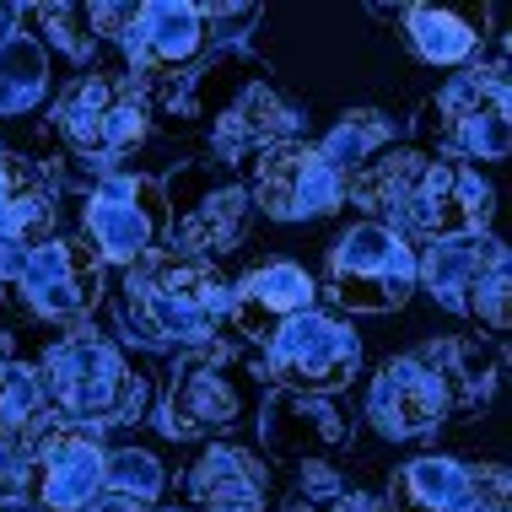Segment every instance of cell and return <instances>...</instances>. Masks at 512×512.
<instances>
[{"mask_svg": "<svg viewBox=\"0 0 512 512\" xmlns=\"http://www.w3.org/2000/svg\"><path fill=\"white\" fill-rule=\"evenodd\" d=\"M345 195L362 211H372L367 221H383L399 238H469V232H486L496 189L480 178V168H469L459 157H437L426 146H389L383 157H372L362 173L345 178Z\"/></svg>", "mask_w": 512, "mask_h": 512, "instance_id": "6da1fadb", "label": "cell"}, {"mask_svg": "<svg viewBox=\"0 0 512 512\" xmlns=\"http://www.w3.org/2000/svg\"><path fill=\"white\" fill-rule=\"evenodd\" d=\"M173 108L211 119V146L221 162L265 157L270 146L297 141V124H302L292 98L243 49H221L211 65H195L184 76V92H173Z\"/></svg>", "mask_w": 512, "mask_h": 512, "instance_id": "7a4b0ae2", "label": "cell"}, {"mask_svg": "<svg viewBox=\"0 0 512 512\" xmlns=\"http://www.w3.org/2000/svg\"><path fill=\"white\" fill-rule=\"evenodd\" d=\"M227 302L232 286L221 281V270L173 248H157L119 275V318L146 345L205 351L227 324Z\"/></svg>", "mask_w": 512, "mask_h": 512, "instance_id": "3957f363", "label": "cell"}, {"mask_svg": "<svg viewBox=\"0 0 512 512\" xmlns=\"http://www.w3.org/2000/svg\"><path fill=\"white\" fill-rule=\"evenodd\" d=\"M44 399L65 415V426H124L146 415V372L130 362L108 335H98L92 324H76L71 335H60L44 351L38 367Z\"/></svg>", "mask_w": 512, "mask_h": 512, "instance_id": "277c9868", "label": "cell"}, {"mask_svg": "<svg viewBox=\"0 0 512 512\" xmlns=\"http://www.w3.org/2000/svg\"><path fill=\"white\" fill-rule=\"evenodd\" d=\"M54 135L65 141L71 157L114 168V162H124L151 135L146 87L124 71V65H92V71L76 76V87L54 103Z\"/></svg>", "mask_w": 512, "mask_h": 512, "instance_id": "5b68a950", "label": "cell"}, {"mask_svg": "<svg viewBox=\"0 0 512 512\" xmlns=\"http://www.w3.org/2000/svg\"><path fill=\"white\" fill-rule=\"evenodd\" d=\"M259 399H265V389H259L254 367H243L238 356L205 345V351H189L173 367L168 394H162V432L173 442L238 432L243 421L259 415Z\"/></svg>", "mask_w": 512, "mask_h": 512, "instance_id": "8992f818", "label": "cell"}, {"mask_svg": "<svg viewBox=\"0 0 512 512\" xmlns=\"http://www.w3.org/2000/svg\"><path fill=\"white\" fill-rule=\"evenodd\" d=\"M415 146L459 162H502L512 146V119H507V65L496 60L486 71H464L421 108Z\"/></svg>", "mask_w": 512, "mask_h": 512, "instance_id": "52a82bcc", "label": "cell"}, {"mask_svg": "<svg viewBox=\"0 0 512 512\" xmlns=\"http://www.w3.org/2000/svg\"><path fill=\"white\" fill-rule=\"evenodd\" d=\"M162 205H168L173 254L205 259V265L227 259L248 238V216H254L248 189L205 162H189L173 178H162Z\"/></svg>", "mask_w": 512, "mask_h": 512, "instance_id": "ba28073f", "label": "cell"}, {"mask_svg": "<svg viewBox=\"0 0 512 512\" xmlns=\"http://www.w3.org/2000/svg\"><path fill=\"white\" fill-rule=\"evenodd\" d=\"M81 238L98 254V265H141L146 254H157L168 238V205H162V184L146 173H103L87 189L81 205Z\"/></svg>", "mask_w": 512, "mask_h": 512, "instance_id": "9c48e42d", "label": "cell"}, {"mask_svg": "<svg viewBox=\"0 0 512 512\" xmlns=\"http://www.w3.org/2000/svg\"><path fill=\"white\" fill-rule=\"evenodd\" d=\"M329 297L345 313H399L415 297V248L383 221H356L329 248Z\"/></svg>", "mask_w": 512, "mask_h": 512, "instance_id": "30bf717a", "label": "cell"}, {"mask_svg": "<svg viewBox=\"0 0 512 512\" xmlns=\"http://www.w3.org/2000/svg\"><path fill=\"white\" fill-rule=\"evenodd\" d=\"M265 367L281 389L329 399L362 372V340H356V329L345 318L308 308L292 324L275 329V340L265 345Z\"/></svg>", "mask_w": 512, "mask_h": 512, "instance_id": "8fae6325", "label": "cell"}, {"mask_svg": "<svg viewBox=\"0 0 512 512\" xmlns=\"http://www.w3.org/2000/svg\"><path fill=\"white\" fill-rule=\"evenodd\" d=\"M248 205L270 221H318L345 205V178L318 157L308 141H281L254 157L248 173Z\"/></svg>", "mask_w": 512, "mask_h": 512, "instance_id": "7c38bea8", "label": "cell"}, {"mask_svg": "<svg viewBox=\"0 0 512 512\" xmlns=\"http://www.w3.org/2000/svg\"><path fill=\"white\" fill-rule=\"evenodd\" d=\"M17 292L44 324H76V318H87L98 308L103 265L87 248V238H44L27 254V265L17 275Z\"/></svg>", "mask_w": 512, "mask_h": 512, "instance_id": "4fadbf2b", "label": "cell"}, {"mask_svg": "<svg viewBox=\"0 0 512 512\" xmlns=\"http://www.w3.org/2000/svg\"><path fill=\"white\" fill-rule=\"evenodd\" d=\"M124 71H130L141 87H168V81H184L211 49V33L200 22V6H184V0H146L141 17H135L130 38H124Z\"/></svg>", "mask_w": 512, "mask_h": 512, "instance_id": "5bb4252c", "label": "cell"}, {"mask_svg": "<svg viewBox=\"0 0 512 512\" xmlns=\"http://www.w3.org/2000/svg\"><path fill=\"white\" fill-rule=\"evenodd\" d=\"M259 442H265L270 459L286 464H329L335 453L351 442V421L318 394H292V389H275L259 399Z\"/></svg>", "mask_w": 512, "mask_h": 512, "instance_id": "9a60e30c", "label": "cell"}, {"mask_svg": "<svg viewBox=\"0 0 512 512\" xmlns=\"http://www.w3.org/2000/svg\"><path fill=\"white\" fill-rule=\"evenodd\" d=\"M367 421L389 442H415V437L437 432V426L448 421V399H442L437 372L426 367L421 356L383 362L378 378H372V389H367Z\"/></svg>", "mask_w": 512, "mask_h": 512, "instance_id": "2e32d148", "label": "cell"}, {"mask_svg": "<svg viewBox=\"0 0 512 512\" xmlns=\"http://www.w3.org/2000/svg\"><path fill=\"white\" fill-rule=\"evenodd\" d=\"M33 480L44 512H87L103 496V448L81 426H49L33 442Z\"/></svg>", "mask_w": 512, "mask_h": 512, "instance_id": "e0dca14e", "label": "cell"}, {"mask_svg": "<svg viewBox=\"0 0 512 512\" xmlns=\"http://www.w3.org/2000/svg\"><path fill=\"white\" fill-rule=\"evenodd\" d=\"M313 275L308 265H297V259H270V265L248 270L238 286H232V302H227V324L238 329L243 340L254 345H270L275 329L292 324L297 313L313 308Z\"/></svg>", "mask_w": 512, "mask_h": 512, "instance_id": "ac0fdd59", "label": "cell"}, {"mask_svg": "<svg viewBox=\"0 0 512 512\" xmlns=\"http://www.w3.org/2000/svg\"><path fill=\"white\" fill-rule=\"evenodd\" d=\"M195 512H265L270 502V464L232 442H211L184 475Z\"/></svg>", "mask_w": 512, "mask_h": 512, "instance_id": "d6986e66", "label": "cell"}, {"mask_svg": "<svg viewBox=\"0 0 512 512\" xmlns=\"http://www.w3.org/2000/svg\"><path fill=\"white\" fill-rule=\"evenodd\" d=\"M507 259L502 238L491 232H469V238H442L426 243V254L415 259V286H426L448 313H464V297L480 286V275L496 270Z\"/></svg>", "mask_w": 512, "mask_h": 512, "instance_id": "ffe728a7", "label": "cell"}, {"mask_svg": "<svg viewBox=\"0 0 512 512\" xmlns=\"http://www.w3.org/2000/svg\"><path fill=\"white\" fill-rule=\"evenodd\" d=\"M421 362L437 372L448 415L486 410L496 383H502V345L496 340H437L421 351Z\"/></svg>", "mask_w": 512, "mask_h": 512, "instance_id": "44dd1931", "label": "cell"}, {"mask_svg": "<svg viewBox=\"0 0 512 512\" xmlns=\"http://www.w3.org/2000/svg\"><path fill=\"white\" fill-rule=\"evenodd\" d=\"M389 512H480L475 469L442 459V453H421V459L399 464L389 486Z\"/></svg>", "mask_w": 512, "mask_h": 512, "instance_id": "7402d4cb", "label": "cell"}, {"mask_svg": "<svg viewBox=\"0 0 512 512\" xmlns=\"http://www.w3.org/2000/svg\"><path fill=\"white\" fill-rule=\"evenodd\" d=\"M54 221V184L33 157L0 151V243H44Z\"/></svg>", "mask_w": 512, "mask_h": 512, "instance_id": "603a6c76", "label": "cell"}, {"mask_svg": "<svg viewBox=\"0 0 512 512\" xmlns=\"http://www.w3.org/2000/svg\"><path fill=\"white\" fill-rule=\"evenodd\" d=\"M49 87H54V60L44 54V44L22 22L0 27V124L44 108Z\"/></svg>", "mask_w": 512, "mask_h": 512, "instance_id": "cb8c5ba5", "label": "cell"}, {"mask_svg": "<svg viewBox=\"0 0 512 512\" xmlns=\"http://www.w3.org/2000/svg\"><path fill=\"white\" fill-rule=\"evenodd\" d=\"M399 17H405L410 49L421 54L426 65H437V71H464V65L480 54L475 22L459 17V11H448V6H405Z\"/></svg>", "mask_w": 512, "mask_h": 512, "instance_id": "d4e9b609", "label": "cell"}, {"mask_svg": "<svg viewBox=\"0 0 512 512\" xmlns=\"http://www.w3.org/2000/svg\"><path fill=\"white\" fill-rule=\"evenodd\" d=\"M389 146H394V119L378 114V108H356V114H340V124L318 141V157H324L340 178H351V173H362L372 157H383Z\"/></svg>", "mask_w": 512, "mask_h": 512, "instance_id": "484cf974", "label": "cell"}, {"mask_svg": "<svg viewBox=\"0 0 512 512\" xmlns=\"http://www.w3.org/2000/svg\"><path fill=\"white\" fill-rule=\"evenodd\" d=\"M168 486V469L151 448H114L103 453V496H124V502H157Z\"/></svg>", "mask_w": 512, "mask_h": 512, "instance_id": "4316f807", "label": "cell"}, {"mask_svg": "<svg viewBox=\"0 0 512 512\" xmlns=\"http://www.w3.org/2000/svg\"><path fill=\"white\" fill-rule=\"evenodd\" d=\"M22 17H33L44 33H33L44 54H65L71 65H87L98 54V38H92V22H87V6H22Z\"/></svg>", "mask_w": 512, "mask_h": 512, "instance_id": "83f0119b", "label": "cell"}, {"mask_svg": "<svg viewBox=\"0 0 512 512\" xmlns=\"http://www.w3.org/2000/svg\"><path fill=\"white\" fill-rule=\"evenodd\" d=\"M44 383L38 367L27 362H0V437H27L44 421Z\"/></svg>", "mask_w": 512, "mask_h": 512, "instance_id": "f1b7e54d", "label": "cell"}, {"mask_svg": "<svg viewBox=\"0 0 512 512\" xmlns=\"http://www.w3.org/2000/svg\"><path fill=\"white\" fill-rule=\"evenodd\" d=\"M33 480V437H0V496H22Z\"/></svg>", "mask_w": 512, "mask_h": 512, "instance_id": "f546056e", "label": "cell"}, {"mask_svg": "<svg viewBox=\"0 0 512 512\" xmlns=\"http://www.w3.org/2000/svg\"><path fill=\"white\" fill-rule=\"evenodd\" d=\"M135 17H141V6H130V0H92V6H87L92 38H108V44H124L130 27H135Z\"/></svg>", "mask_w": 512, "mask_h": 512, "instance_id": "4dcf8cb0", "label": "cell"}, {"mask_svg": "<svg viewBox=\"0 0 512 512\" xmlns=\"http://www.w3.org/2000/svg\"><path fill=\"white\" fill-rule=\"evenodd\" d=\"M475 502H480V512H507V469L502 464L475 469Z\"/></svg>", "mask_w": 512, "mask_h": 512, "instance_id": "1f68e13d", "label": "cell"}, {"mask_svg": "<svg viewBox=\"0 0 512 512\" xmlns=\"http://www.w3.org/2000/svg\"><path fill=\"white\" fill-rule=\"evenodd\" d=\"M324 512H383V507L372 502L367 491H351V486H345V491L335 496V502H324Z\"/></svg>", "mask_w": 512, "mask_h": 512, "instance_id": "d6a6232c", "label": "cell"}, {"mask_svg": "<svg viewBox=\"0 0 512 512\" xmlns=\"http://www.w3.org/2000/svg\"><path fill=\"white\" fill-rule=\"evenodd\" d=\"M87 512H146V507L141 502H124V496H98Z\"/></svg>", "mask_w": 512, "mask_h": 512, "instance_id": "836d02e7", "label": "cell"}, {"mask_svg": "<svg viewBox=\"0 0 512 512\" xmlns=\"http://www.w3.org/2000/svg\"><path fill=\"white\" fill-rule=\"evenodd\" d=\"M0 512H44V507L27 502V496H0Z\"/></svg>", "mask_w": 512, "mask_h": 512, "instance_id": "e575fe53", "label": "cell"}, {"mask_svg": "<svg viewBox=\"0 0 512 512\" xmlns=\"http://www.w3.org/2000/svg\"><path fill=\"white\" fill-rule=\"evenodd\" d=\"M173 512H195V507H173Z\"/></svg>", "mask_w": 512, "mask_h": 512, "instance_id": "d590c367", "label": "cell"}, {"mask_svg": "<svg viewBox=\"0 0 512 512\" xmlns=\"http://www.w3.org/2000/svg\"><path fill=\"white\" fill-rule=\"evenodd\" d=\"M0 151H6V141H0Z\"/></svg>", "mask_w": 512, "mask_h": 512, "instance_id": "8d00e7d4", "label": "cell"}]
</instances>
